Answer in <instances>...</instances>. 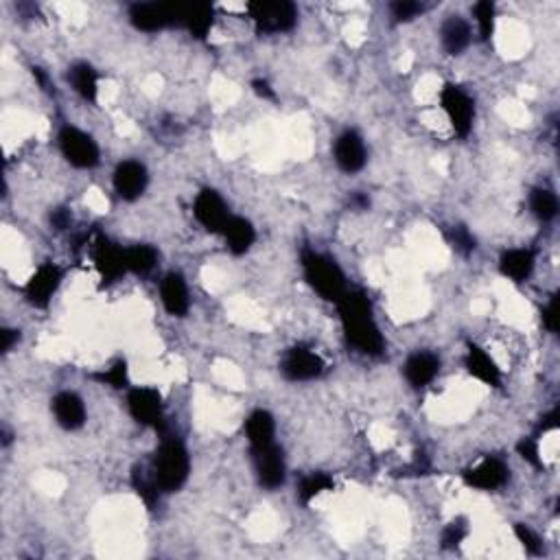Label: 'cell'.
Returning a JSON list of instances; mask_svg holds the SVG:
<instances>
[{
  "instance_id": "29",
  "label": "cell",
  "mask_w": 560,
  "mask_h": 560,
  "mask_svg": "<svg viewBox=\"0 0 560 560\" xmlns=\"http://www.w3.org/2000/svg\"><path fill=\"white\" fill-rule=\"evenodd\" d=\"M333 480L327 473H311V475L303 477L298 486V499L303 504H311L318 495H322L324 491H333Z\"/></svg>"
},
{
  "instance_id": "40",
  "label": "cell",
  "mask_w": 560,
  "mask_h": 560,
  "mask_svg": "<svg viewBox=\"0 0 560 560\" xmlns=\"http://www.w3.org/2000/svg\"><path fill=\"white\" fill-rule=\"evenodd\" d=\"M0 339H3V344H0L3 353H9L13 348V344L20 339V333L12 331V329H3V333H0Z\"/></svg>"
},
{
  "instance_id": "20",
  "label": "cell",
  "mask_w": 560,
  "mask_h": 560,
  "mask_svg": "<svg viewBox=\"0 0 560 560\" xmlns=\"http://www.w3.org/2000/svg\"><path fill=\"white\" fill-rule=\"evenodd\" d=\"M160 300L162 306L166 309V313L182 318V315L189 313L191 309V298H189V287H186L184 279L180 274H166L160 282Z\"/></svg>"
},
{
  "instance_id": "13",
  "label": "cell",
  "mask_w": 560,
  "mask_h": 560,
  "mask_svg": "<svg viewBox=\"0 0 560 560\" xmlns=\"http://www.w3.org/2000/svg\"><path fill=\"white\" fill-rule=\"evenodd\" d=\"M510 480V468L504 459L484 458L480 464L464 473V484L477 491H497Z\"/></svg>"
},
{
  "instance_id": "23",
  "label": "cell",
  "mask_w": 560,
  "mask_h": 560,
  "mask_svg": "<svg viewBox=\"0 0 560 560\" xmlns=\"http://www.w3.org/2000/svg\"><path fill=\"white\" fill-rule=\"evenodd\" d=\"M471 25H468L464 18L459 16H449L447 20L440 27V40H442V49L449 53V55H459L462 51L468 49L471 45Z\"/></svg>"
},
{
  "instance_id": "31",
  "label": "cell",
  "mask_w": 560,
  "mask_h": 560,
  "mask_svg": "<svg viewBox=\"0 0 560 560\" xmlns=\"http://www.w3.org/2000/svg\"><path fill=\"white\" fill-rule=\"evenodd\" d=\"M134 488H136L138 497H141L150 508H153V504L158 501V495H160V488H158L153 475L151 480H147V477L142 475V468H136V471H134Z\"/></svg>"
},
{
  "instance_id": "12",
  "label": "cell",
  "mask_w": 560,
  "mask_h": 560,
  "mask_svg": "<svg viewBox=\"0 0 560 560\" xmlns=\"http://www.w3.org/2000/svg\"><path fill=\"white\" fill-rule=\"evenodd\" d=\"M193 215L208 232L215 234H222L223 226H226V222L230 219L226 202H223L222 195L213 189L199 191L198 198H195L193 202Z\"/></svg>"
},
{
  "instance_id": "7",
  "label": "cell",
  "mask_w": 560,
  "mask_h": 560,
  "mask_svg": "<svg viewBox=\"0 0 560 560\" xmlns=\"http://www.w3.org/2000/svg\"><path fill=\"white\" fill-rule=\"evenodd\" d=\"M127 408L138 425L162 432L165 405H162L160 392L153 390V387H134L127 394Z\"/></svg>"
},
{
  "instance_id": "14",
  "label": "cell",
  "mask_w": 560,
  "mask_h": 560,
  "mask_svg": "<svg viewBox=\"0 0 560 560\" xmlns=\"http://www.w3.org/2000/svg\"><path fill=\"white\" fill-rule=\"evenodd\" d=\"M333 156L344 174H357V171H361L366 166V142H363V138L359 136L355 129H348V132H344L335 141Z\"/></svg>"
},
{
  "instance_id": "32",
  "label": "cell",
  "mask_w": 560,
  "mask_h": 560,
  "mask_svg": "<svg viewBox=\"0 0 560 560\" xmlns=\"http://www.w3.org/2000/svg\"><path fill=\"white\" fill-rule=\"evenodd\" d=\"M449 239H451L453 250L459 252V255L468 256V255H473V252H475L477 241H475V237H473L471 230H468V228L453 226L451 230H449Z\"/></svg>"
},
{
  "instance_id": "16",
  "label": "cell",
  "mask_w": 560,
  "mask_h": 560,
  "mask_svg": "<svg viewBox=\"0 0 560 560\" xmlns=\"http://www.w3.org/2000/svg\"><path fill=\"white\" fill-rule=\"evenodd\" d=\"M61 279V270L53 263H46V265H40V270L31 276V280L27 282L25 287V294L28 298V303L36 304V306H46L51 303L53 294L60 289Z\"/></svg>"
},
{
  "instance_id": "28",
  "label": "cell",
  "mask_w": 560,
  "mask_h": 560,
  "mask_svg": "<svg viewBox=\"0 0 560 560\" xmlns=\"http://www.w3.org/2000/svg\"><path fill=\"white\" fill-rule=\"evenodd\" d=\"M158 261V252L153 246H134L126 250V265L127 272H134V274H150V272L156 267Z\"/></svg>"
},
{
  "instance_id": "39",
  "label": "cell",
  "mask_w": 560,
  "mask_h": 560,
  "mask_svg": "<svg viewBox=\"0 0 560 560\" xmlns=\"http://www.w3.org/2000/svg\"><path fill=\"white\" fill-rule=\"evenodd\" d=\"M51 223H53V226H55L57 230H66V228H69V223H70V213H69V210H66V208L53 210Z\"/></svg>"
},
{
  "instance_id": "1",
  "label": "cell",
  "mask_w": 560,
  "mask_h": 560,
  "mask_svg": "<svg viewBox=\"0 0 560 560\" xmlns=\"http://www.w3.org/2000/svg\"><path fill=\"white\" fill-rule=\"evenodd\" d=\"M346 339L363 355H381L386 339L372 315V304L361 291H346L337 303Z\"/></svg>"
},
{
  "instance_id": "41",
  "label": "cell",
  "mask_w": 560,
  "mask_h": 560,
  "mask_svg": "<svg viewBox=\"0 0 560 560\" xmlns=\"http://www.w3.org/2000/svg\"><path fill=\"white\" fill-rule=\"evenodd\" d=\"M252 88H255V93L261 99H274V90H272V85L265 79H255L252 81Z\"/></svg>"
},
{
  "instance_id": "11",
  "label": "cell",
  "mask_w": 560,
  "mask_h": 560,
  "mask_svg": "<svg viewBox=\"0 0 560 560\" xmlns=\"http://www.w3.org/2000/svg\"><path fill=\"white\" fill-rule=\"evenodd\" d=\"M114 191L126 202H134L145 193L147 184H150V174L147 166L141 160H123L114 171Z\"/></svg>"
},
{
  "instance_id": "3",
  "label": "cell",
  "mask_w": 560,
  "mask_h": 560,
  "mask_svg": "<svg viewBox=\"0 0 560 560\" xmlns=\"http://www.w3.org/2000/svg\"><path fill=\"white\" fill-rule=\"evenodd\" d=\"M303 270L306 282L313 287L320 298L329 300V303H339L342 296L346 294V279H344L342 267L337 265L335 258L306 250L303 252Z\"/></svg>"
},
{
  "instance_id": "6",
  "label": "cell",
  "mask_w": 560,
  "mask_h": 560,
  "mask_svg": "<svg viewBox=\"0 0 560 560\" xmlns=\"http://www.w3.org/2000/svg\"><path fill=\"white\" fill-rule=\"evenodd\" d=\"M440 105H442L453 132L462 138L468 136L473 129V118H475V103H473V99L459 85L447 84L440 90Z\"/></svg>"
},
{
  "instance_id": "5",
  "label": "cell",
  "mask_w": 560,
  "mask_h": 560,
  "mask_svg": "<svg viewBox=\"0 0 560 560\" xmlns=\"http://www.w3.org/2000/svg\"><path fill=\"white\" fill-rule=\"evenodd\" d=\"M60 151L75 169H93L99 165V145L94 142V138L90 134L81 132L77 127H61L60 129Z\"/></svg>"
},
{
  "instance_id": "43",
  "label": "cell",
  "mask_w": 560,
  "mask_h": 560,
  "mask_svg": "<svg viewBox=\"0 0 560 560\" xmlns=\"http://www.w3.org/2000/svg\"><path fill=\"white\" fill-rule=\"evenodd\" d=\"M353 204L359 206V208H368V204H370V199L363 198V195H355V198H353Z\"/></svg>"
},
{
  "instance_id": "33",
  "label": "cell",
  "mask_w": 560,
  "mask_h": 560,
  "mask_svg": "<svg viewBox=\"0 0 560 560\" xmlns=\"http://www.w3.org/2000/svg\"><path fill=\"white\" fill-rule=\"evenodd\" d=\"M467 534H468L467 519H456V521H451V523H449L447 528L442 530V548H444V549L458 548V545L462 543L464 539H467Z\"/></svg>"
},
{
  "instance_id": "10",
  "label": "cell",
  "mask_w": 560,
  "mask_h": 560,
  "mask_svg": "<svg viewBox=\"0 0 560 560\" xmlns=\"http://www.w3.org/2000/svg\"><path fill=\"white\" fill-rule=\"evenodd\" d=\"M280 370L289 381H313L324 372V361L311 348L296 346L289 348L287 355L282 357Z\"/></svg>"
},
{
  "instance_id": "30",
  "label": "cell",
  "mask_w": 560,
  "mask_h": 560,
  "mask_svg": "<svg viewBox=\"0 0 560 560\" xmlns=\"http://www.w3.org/2000/svg\"><path fill=\"white\" fill-rule=\"evenodd\" d=\"M473 13H475V22L477 28H480L482 40H488L492 36V31H495V4L491 0H482V3L475 4Z\"/></svg>"
},
{
  "instance_id": "21",
  "label": "cell",
  "mask_w": 560,
  "mask_h": 560,
  "mask_svg": "<svg viewBox=\"0 0 560 560\" xmlns=\"http://www.w3.org/2000/svg\"><path fill=\"white\" fill-rule=\"evenodd\" d=\"M467 370L468 375L475 377L477 381L486 383V386L497 387L501 383V370L497 368L495 359L488 355L484 348L477 346V344H468Z\"/></svg>"
},
{
  "instance_id": "42",
  "label": "cell",
  "mask_w": 560,
  "mask_h": 560,
  "mask_svg": "<svg viewBox=\"0 0 560 560\" xmlns=\"http://www.w3.org/2000/svg\"><path fill=\"white\" fill-rule=\"evenodd\" d=\"M556 427H558V410H552L543 418V425H540V429H543V432H549V429H556Z\"/></svg>"
},
{
  "instance_id": "25",
  "label": "cell",
  "mask_w": 560,
  "mask_h": 560,
  "mask_svg": "<svg viewBox=\"0 0 560 560\" xmlns=\"http://www.w3.org/2000/svg\"><path fill=\"white\" fill-rule=\"evenodd\" d=\"M274 434H276L274 416H272L267 410L252 411L250 418L246 420V435H248L250 447L256 449V447H265V444H272L274 442Z\"/></svg>"
},
{
  "instance_id": "36",
  "label": "cell",
  "mask_w": 560,
  "mask_h": 560,
  "mask_svg": "<svg viewBox=\"0 0 560 560\" xmlns=\"http://www.w3.org/2000/svg\"><path fill=\"white\" fill-rule=\"evenodd\" d=\"M516 449H519V456L523 458L525 462L532 464V467H540V464H543V459H540L539 442H536L534 438H523Z\"/></svg>"
},
{
  "instance_id": "8",
  "label": "cell",
  "mask_w": 560,
  "mask_h": 560,
  "mask_svg": "<svg viewBox=\"0 0 560 560\" xmlns=\"http://www.w3.org/2000/svg\"><path fill=\"white\" fill-rule=\"evenodd\" d=\"M252 462H255V473L258 484L263 488H280L285 484L287 464L282 449L276 447V442L265 444V447L252 449Z\"/></svg>"
},
{
  "instance_id": "37",
  "label": "cell",
  "mask_w": 560,
  "mask_h": 560,
  "mask_svg": "<svg viewBox=\"0 0 560 560\" xmlns=\"http://www.w3.org/2000/svg\"><path fill=\"white\" fill-rule=\"evenodd\" d=\"M101 379L105 383H110L112 387H126L127 383V363L126 361H117L108 372H103Z\"/></svg>"
},
{
  "instance_id": "9",
  "label": "cell",
  "mask_w": 560,
  "mask_h": 560,
  "mask_svg": "<svg viewBox=\"0 0 560 560\" xmlns=\"http://www.w3.org/2000/svg\"><path fill=\"white\" fill-rule=\"evenodd\" d=\"M129 22L138 31H162L166 27H178L175 3H136L129 7Z\"/></svg>"
},
{
  "instance_id": "15",
  "label": "cell",
  "mask_w": 560,
  "mask_h": 560,
  "mask_svg": "<svg viewBox=\"0 0 560 560\" xmlns=\"http://www.w3.org/2000/svg\"><path fill=\"white\" fill-rule=\"evenodd\" d=\"M175 20L193 37L204 40L213 28L215 9L208 3H175Z\"/></svg>"
},
{
  "instance_id": "38",
  "label": "cell",
  "mask_w": 560,
  "mask_h": 560,
  "mask_svg": "<svg viewBox=\"0 0 560 560\" xmlns=\"http://www.w3.org/2000/svg\"><path fill=\"white\" fill-rule=\"evenodd\" d=\"M543 324L549 333L558 331V296H552L549 304L543 309Z\"/></svg>"
},
{
  "instance_id": "19",
  "label": "cell",
  "mask_w": 560,
  "mask_h": 560,
  "mask_svg": "<svg viewBox=\"0 0 560 560\" xmlns=\"http://www.w3.org/2000/svg\"><path fill=\"white\" fill-rule=\"evenodd\" d=\"M94 265H97L99 274L103 280L112 282L118 276L126 274V250H118L114 243H110L105 237H99L94 241Z\"/></svg>"
},
{
  "instance_id": "18",
  "label": "cell",
  "mask_w": 560,
  "mask_h": 560,
  "mask_svg": "<svg viewBox=\"0 0 560 560\" xmlns=\"http://www.w3.org/2000/svg\"><path fill=\"white\" fill-rule=\"evenodd\" d=\"M440 372V357L429 351H416L405 359L403 375L411 387L429 386Z\"/></svg>"
},
{
  "instance_id": "35",
  "label": "cell",
  "mask_w": 560,
  "mask_h": 560,
  "mask_svg": "<svg viewBox=\"0 0 560 560\" xmlns=\"http://www.w3.org/2000/svg\"><path fill=\"white\" fill-rule=\"evenodd\" d=\"M515 534H516V539H519V543L525 548V552L540 554V536L536 534L534 530L530 528V525L516 523L515 525Z\"/></svg>"
},
{
  "instance_id": "24",
  "label": "cell",
  "mask_w": 560,
  "mask_h": 560,
  "mask_svg": "<svg viewBox=\"0 0 560 560\" xmlns=\"http://www.w3.org/2000/svg\"><path fill=\"white\" fill-rule=\"evenodd\" d=\"M499 270L506 279L515 282L528 280L534 272V252L525 250V248L506 250L499 258Z\"/></svg>"
},
{
  "instance_id": "2",
  "label": "cell",
  "mask_w": 560,
  "mask_h": 560,
  "mask_svg": "<svg viewBox=\"0 0 560 560\" xmlns=\"http://www.w3.org/2000/svg\"><path fill=\"white\" fill-rule=\"evenodd\" d=\"M153 480L160 492H175L186 484L191 473V458L178 438H165L158 447L151 464Z\"/></svg>"
},
{
  "instance_id": "27",
  "label": "cell",
  "mask_w": 560,
  "mask_h": 560,
  "mask_svg": "<svg viewBox=\"0 0 560 560\" xmlns=\"http://www.w3.org/2000/svg\"><path fill=\"white\" fill-rule=\"evenodd\" d=\"M530 210L540 222H552L558 215V198L549 189H532L530 193Z\"/></svg>"
},
{
  "instance_id": "26",
  "label": "cell",
  "mask_w": 560,
  "mask_h": 560,
  "mask_svg": "<svg viewBox=\"0 0 560 560\" xmlns=\"http://www.w3.org/2000/svg\"><path fill=\"white\" fill-rule=\"evenodd\" d=\"M69 81H70V85H73L75 93L79 94L84 101H90V103L97 101L99 75H97V70L93 69V66L85 64V61H79V64L70 66Z\"/></svg>"
},
{
  "instance_id": "22",
  "label": "cell",
  "mask_w": 560,
  "mask_h": 560,
  "mask_svg": "<svg viewBox=\"0 0 560 560\" xmlns=\"http://www.w3.org/2000/svg\"><path fill=\"white\" fill-rule=\"evenodd\" d=\"M222 234H223V239H226L228 250L237 256L246 255V252L250 250L256 241L255 226H252L248 219L234 217V215H230V219L226 222V226H223Z\"/></svg>"
},
{
  "instance_id": "34",
  "label": "cell",
  "mask_w": 560,
  "mask_h": 560,
  "mask_svg": "<svg viewBox=\"0 0 560 560\" xmlns=\"http://www.w3.org/2000/svg\"><path fill=\"white\" fill-rule=\"evenodd\" d=\"M423 12H425L423 4L414 3V0H399V3L392 4V16H394L399 22L414 20V18Z\"/></svg>"
},
{
  "instance_id": "17",
  "label": "cell",
  "mask_w": 560,
  "mask_h": 560,
  "mask_svg": "<svg viewBox=\"0 0 560 560\" xmlns=\"http://www.w3.org/2000/svg\"><path fill=\"white\" fill-rule=\"evenodd\" d=\"M57 425L66 432H77L85 425V405L75 392H60L51 403Z\"/></svg>"
},
{
  "instance_id": "4",
  "label": "cell",
  "mask_w": 560,
  "mask_h": 560,
  "mask_svg": "<svg viewBox=\"0 0 560 560\" xmlns=\"http://www.w3.org/2000/svg\"><path fill=\"white\" fill-rule=\"evenodd\" d=\"M248 13L261 33L291 31L298 22V9L289 0H256L248 4Z\"/></svg>"
}]
</instances>
